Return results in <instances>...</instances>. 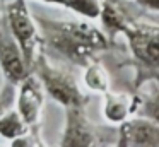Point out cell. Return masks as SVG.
Here are the masks:
<instances>
[{
	"mask_svg": "<svg viewBox=\"0 0 159 147\" xmlns=\"http://www.w3.org/2000/svg\"><path fill=\"white\" fill-rule=\"evenodd\" d=\"M39 33V46L53 57L86 67L103 51L110 50L113 39L101 27L87 21H62L34 17Z\"/></svg>",
	"mask_w": 159,
	"mask_h": 147,
	"instance_id": "1",
	"label": "cell"
},
{
	"mask_svg": "<svg viewBox=\"0 0 159 147\" xmlns=\"http://www.w3.org/2000/svg\"><path fill=\"white\" fill-rule=\"evenodd\" d=\"M137 68V87L147 80H157L159 27L156 22L130 21L123 33Z\"/></svg>",
	"mask_w": 159,
	"mask_h": 147,
	"instance_id": "2",
	"label": "cell"
},
{
	"mask_svg": "<svg viewBox=\"0 0 159 147\" xmlns=\"http://www.w3.org/2000/svg\"><path fill=\"white\" fill-rule=\"evenodd\" d=\"M31 72L38 77L45 94H48L53 101H57L60 106H87L91 101V96L86 94L79 84L75 82L74 75H70L67 70L55 67L46 58V53L38 51L34 62L31 65Z\"/></svg>",
	"mask_w": 159,
	"mask_h": 147,
	"instance_id": "3",
	"label": "cell"
},
{
	"mask_svg": "<svg viewBox=\"0 0 159 147\" xmlns=\"http://www.w3.org/2000/svg\"><path fill=\"white\" fill-rule=\"evenodd\" d=\"M4 19L14 39L17 41L22 55L29 67L33 65L39 48V33L36 21L33 17L31 10L26 0H12L5 5Z\"/></svg>",
	"mask_w": 159,
	"mask_h": 147,
	"instance_id": "4",
	"label": "cell"
},
{
	"mask_svg": "<svg viewBox=\"0 0 159 147\" xmlns=\"http://www.w3.org/2000/svg\"><path fill=\"white\" fill-rule=\"evenodd\" d=\"M65 125L62 130L60 145L63 147H89L99 144L101 130L87 116L86 106H67Z\"/></svg>",
	"mask_w": 159,
	"mask_h": 147,
	"instance_id": "5",
	"label": "cell"
},
{
	"mask_svg": "<svg viewBox=\"0 0 159 147\" xmlns=\"http://www.w3.org/2000/svg\"><path fill=\"white\" fill-rule=\"evenodd\" d=\"M0 70L5 80L14 85L31 74V67L26 62L17 41L9 31L4 16H0Z\"/></svg>",
	"mask_w": 159,
	"mask_h": 147,
	"instance_id": "6",
	"label": "cell"
},
{
	"mask_svg": "<svg viewBox=\"0 0 159 147\" xmlns=\"http://www.w3.org/2000/svg\"><path fill=\"white\" fill-rule=\"evenodd\" d=\"M116 145L120 147H157L159 125L157 120L149 116H137L118 123Z\"/></svg>",
	"mask_w": 159,
	"mask_h": 147,
	"instance_id": "7",
	"label": "cell"
},
{
	"mask_svg": "<svg viewBox=\"0 0 159 147\" xmlns=\"http://www.w3.org/2000/svg\"><path fill=\"white\" fill-rule=\"evenodd\" d=\"M45 104V91L34 74H29L16 85L14 108L21 115L28 126H34L39 123V116Z\"/></svg>",
	"mask_w": 159,
	"mask_h": 147,
	"instance_id": "8",
	"label": "cell"
},
{
	"mask_svg": "<svg viewBox=\"0 0 159 147\" xmlns=\"http://www.w3.org/2000/svg\"><path fill=\"white\" fill-rule=\"evenodd\" d=\"M104 94L103 104V116L108 123H120L132 116L137 111V106L140 103V98L137 94L128 92H113L108 89Z\"/></svg>",
	"mask_w": 159,
	"mask_h": 147,
	"instance_id": "9",
	"label": "cell"
},
{
	"mask_svg": "<svg viewBox=\"0 0 159 147\" xmlns=\"http://www.w3.org/2000/svg\"><path fill=\"white\" fill-rule=\"evenodd\" d=\"M98 19H101L103 31L108 38L115 39L116 34H121L125 27L130 24V17L127 16V7L125 3H115V2H101V10Z\"/></svg>",
	"mask_w": 159,
	"mask_h": 147,
	"instance_id": "10",
	"label": "cell"
},
{
	"mask_svg": "<svg viewBox=\"0 0 159 147\" xmlns=\"http://www.w3.org/2000/svg\"><path fill=\"white\" fill-rule=\"evenodd\" d=\"M28 130L29 126L26 125V122L21 118V115L14 106L0 115V139H5L9 144L24 135Z\"/></svg>",
	"mask_w": 159,
	"mask_h": 147,
	"instance_id": "11",
	"label": "cell"
},
{
	"mask_svg": "<svg viewBox=\"0 0 159 147\" xmlns=\"http://www.w3.org/2000/svg\"><path fill=\"white\" fill-rule=\"evenodd\" d=\"M84 84L96 92H106L110 89V77L103 65L96 60L89 62L84 67Z\"/></svg>",
	"mask_w": 159,
	"mask_h": 147,
	"instance_id": "12",
	"label": "cell"
},
{
	"mask_svg": "<svg viewBox=\"0 0 159 147\" xmlns=\"http://www.w3.org/2000/svg\"><path fill=\"white\" fill-rule=\"evenodd\" d=\"M103 0H63V7L84 19H98Z\"/></svg>",
	"mask_w": 159,
	"mask_h": 147,
	"instance_id": "13",
	"label": "cell"
},
{
	"mask_svg": "<svg viewBox=\"0 0 159 147\" xmlns=\"http://www.w3.org/2000/svg\"><path fill=\"white\" fill-rule=\"evenodd\" d=\"M132 2L151 14H157L159 10V0H132Z\"/></svg>",
	"mask_w": 159,
	"mask_h": 147,
	"instance_id": "14",
	"label": "cell"
},
{
	"mask_svg": "<svg viewBox=\"0 0 159 147\" xmlns=\"http://www.w3.org/2000/svg\"><path fill=\"white\" fill-rule=\"evenodd\" d=\"M38 2L48 3V5H60V7H63V0H38Z\"/></svg>",
	"mask_w": 159,
	"mask_h": 147,
	"instance_id": "15",
	"label": "cell"
},
{
	"mask_svg": "<svg viewBox=\"0 0 159 147\" xmlns=\"http://www.w3.org/2000/svg\"><path fill=\"white\" fill-rule=\"evenodd\" d=\"M106 2H115V3H123V0H106Z\"/></svg>",
	"mask_w": 159,
	"mask_h": 147,
	"instance_id": "16",
	"label": "cell"
}]
</instances>
